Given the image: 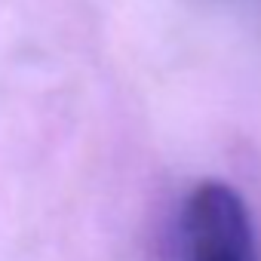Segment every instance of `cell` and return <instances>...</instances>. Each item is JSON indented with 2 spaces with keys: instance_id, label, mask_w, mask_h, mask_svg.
<instances>
[{
  "instance_id": "6da1fadb",
  "label": "cell",
  "mask_w": 261,
  "mask_h": 261,
  "mask_svg": "<svg viewBox=\"0 0 261 261\" xmlns=\"http://www.w3.org/2000/svg\"><path fill=\"white\" fill-rule=\"evenodd\" d=\"M185 261H258L252 212L224 181L197 185L181 212Z\"/></svg>"
}]
</instances>
